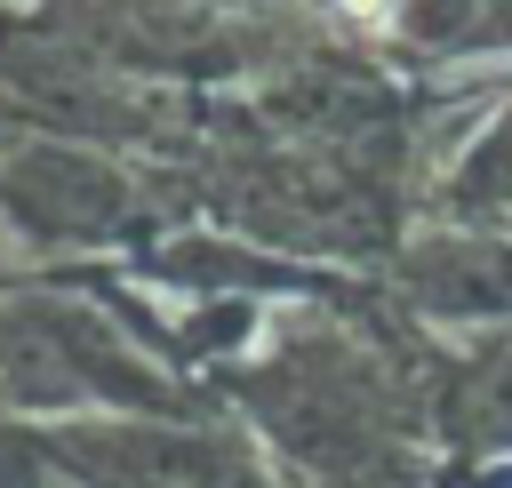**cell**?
<instances>
[{
    "label": "cell",
    "instance_id": "obj_1",
    "mask_svg": "<svg viewBox=\"0 0 512 488\" xmlns=\"http://www.w3.org/2000/svg\"><path fill=\"white\" fill-rule=\"evenodd\" d=\"M392 8L400 0H336V16H352V24H392Z\"/></svg>",
    "mask_w": 512,
    "mask_h": 488
}]
</instances>
